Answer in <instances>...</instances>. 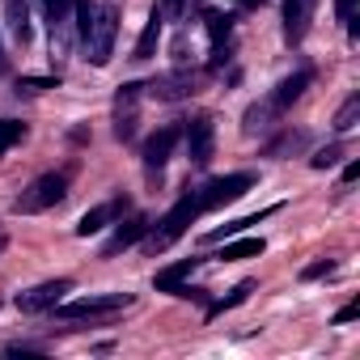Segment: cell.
Listing matches in <instances>:
<instances>
[{
	"instance_id": "cell-19",
	"label": "cell",
	"mask_w": 360,
	"mask_h": 360,
	"mask_svg": "<svg viewBox=\"0 0 360 360\" xmlns=\"http://www.w3.org/2000/svg\"><path fill=\"white\" fill-rule=\"evenodd\" d=\"M250 292H255V280H242L238 288H229V292H225L221 301H212V305H208V322H217V318H221L225 309H238V305H242V301H246Z\"/></svg>"
},
{
	"instance_id": "cell-26",
	"label": "cell",
	"mask_w": 360,
	"mask_h": 360,
	"mask_svg": "<svg viewBox=\"0 0 360 360\" xmlns=\"http://www.w3.org/2000/svg\"><path fill=\"white\" fill-rule=\"evenodd\" d=\"M330 271H335V263H330V259H318V263L301 267V280H322V276H330Z\"/></svg>"
},
{
	"instance_id": "cell-31",
	"label": "cell",
	"mask_w": 360,
	"mask_h": 360,
	"mask_svg": "<svg viewBox=\"0 0 360 360\" xmlns=\"http://www.w3.org/2000/svg\"><path fill=\"white\" fill-rule=\"evenodd\" d=\"M0 77H9V56H5V39H0Z\"/></svg>"
},
{
	"instance_id": "cell-21",
	"label": "cell",
	"mask_w": 360,
	"mask_h": 360,
	"mask_svg": "<svg viewBox=\"0 0 360 360\" xmlns=\"http://www.w3.org/2000/svg\"><path fill=\"white\" fill-rule=\"evenodd\" d=\"M309 148V131H284L280 140L267 144V157H288V153H301Z\"/></svg>"
},
{
	"instance_id": "cell-30",
	"label": "cell",
	"mask_w": 360,
	"mask_h": 360,
	"mask_svg": "<svg viewBox=\"0 0 360 360\" xmlns=\"http://www.w3.org/2000/svg\"><path fill=\"white\" fill-rule=\"evenodd\" d=\"M356 178H360V161H352V165H347V169H343V183H347V187H352V183H356Z\"/></svg>"
},
{
	"instance_id": "cell-7",
	"label": "cell",
	"mask_w": 360,
	"mask_h": 360,
	"mask_svg": "<svg viewBox=\"0 0 360 360\" xmlns=\"http://www.w3.org/2000/svg\"><path fill=\"white\" fill-rule=\"evenodd\" d=\"M250 187H255V174H225V178H212L208 187H200V204H204V212L208 208H225V204L242 200Z\"/></svg>"
},
{
	"instance_id": "cell-24",
	"label": "cell",
	"mask_w": 360,
	"mask_h": 360,
	"mask_svg": "<svg viewBox=\"0 0 360 360\" xmlns=\"http://www.w3.org/2000/svg\"><path fill=\"white\" fill-rule=\"evenodd\" d=\"M339 157H343V144H326V148H318L309 157V165L314 169H330V165H339Z\"/></svg>"
},
{
	"instance_id": "cell-27",
	"label": "cell",
	"mask_w": 360,
	"mask_h": 360,
	"mask_svg": "<svg viewBox=\"0 0 360 360\" xmlns=\"http://www.w3.org/2000/svg\"><path fill=\"white\" fill-rule=\"evenodd\" d=\"M161 13L165 18H187L191 13V0H161Z\"/></svg>"
},
{
	"instance_id": "cell-20",
	"label": "cell",
	"mask_w": 360,
	"mask_h": 360,
	"mask_svg": "<svg viewBox=\"0 0 360 360\" xmlns=\"http://www.w3.org/2000/svg\"><path fill=\"white\" fill-rule=\"evenodd\" d=\"M259 255H263V238H238L221 250L225 263H242V259H259Z\"/></svg>"
},
{
	"instance_id": "cell-28",
	"label": "cell",
	"mask_w": 360,
	"mask_h": 360,
	"mask_svg": "<svg viewBox=\"0 0 360 360\" xmlns=\"http://www.w3.org/2000/svg\"><path fill=\"white\" fill-rule=\"evenodd\" d=\"M352 318H360V305H356V301H352V305H343L330 322H335V326H343V322H352Z\"/></svg>"
},
{
	"instance_id": "cell-15",
	"label": "cell",
	"mask_w": 360,
	"mask_h": 360,
	"mask_svg": "<svg viewBox=\"0 0 360 360\" xmlns=\"http://www.w3.org/2000/svg\"><path fill=\"white\" fill-rule=\"evenodd\" d=\"M5 26L18 47H30V0H5Z\"/></svg>"
},
{
	"instance_id": "cell-14",
	"label": "cell",
	"mask_w": 360,
	"mask_h": 360,
	"mask_svg": "<svg viewBox=\"0 0 360 360\" xmlns=\"http://www.w3.org/2000/svg\"><path fill=\"white\" fill-rule=\"evenodd\" d=\"M280 119H284V115L276 110V102H271V98H263V102L246 106V115H242V131H246V136H263V131H271Z\"/></svg>"
},
{
	"instance_id": "cell-11",
	"label": "cell",
	"mask_w": 360,
	"mask_h": 360,
	"mask_svg": "<svg viewBox=\"0 0 360 360\" xmlns=\"http://www.w3.org/2000/svg\"><path fill=\"white\" fill-rule=\"evenodd\" d=\"M148 233V217H119V225H115V233L102 242V259H115V255H123L127 246H136L140 238Z\"/></svg>"
},
{
	"instance_id": "cell-13",
	"label": "cell",
	"mask_w": 360,
	"mask_h": 360,
	"mask_svg": "<svg viewBox=\"0 0 360 360\" xmlns=\"http://www.w3.org/2000/svg\"><path fill=\"white\" fill-rule=\"evenodd\" d=\"M314 5L318 0H284V43L297 47L309 30V18H314Z\"/></svg>"
},
{
	"instance_id": "cell-29",
	"label": "cell",
	"mask_w": 360,
	"mask_h": 360,
	"mask_svg": "<svg viewBox=\"0 0 360 360\" xmlns=\"http://www.w3.org/2000/svg\"><path fill=\"white\" fill-rule=\"evenodd\" d=\"M352 5H356V0H335V18L339 22H352Z\"/></svg>"
},
{
	"instance_id": "cell-2",
	"label": "cell",
	"mask_w": 360,
	"mask_h": 360,
	"mask_svg": "<svg viewBox=\"0 0 360 360\" xmlns=\"http://www.w3.org/2000/svg\"><path fill=\"white\" fill-rule=\"evenodd\" d=\"M200 217H204L200 191H187L183 200H178V204H174V208H169V212H165V217H161V221H157V225L144 233V238H140V242H144V250H148V255H157V250H169L178 238H183V233H187V229L200 221Z\"/></svg>"
},
{
	"instance_id": "cell-32",
	"label": "cell",
	"mask_w": 360,
	"mask_h": 360,
	"mask_svg": "<svg viewBox=\"0 0 360 360\" xmlns=\"http://www.w3.org/2000/svg\"><path fill=\"white\" fill-rule=\"evenodd\" d=\"M238 5H246V9H255V5H263V0H238Z\"/></svg>"
},
{
	"instance_id": "cell-10",
	"label": "cell",
	"mask_w": 360,
	"mask_h": 360,
	"mask_svg": "<svg viewBox=\"0 0 360 360\" xmlns=\"http://www.w3.org/2000/svg\"><path fill=\"white\" fill-rule=\"evenodd\" d=\"M183 136H187V157H191V165H208V161H212V148H217V123H212L208 115H200V119H191V123L183 127Z\"/></svg>"
},
{
	"instance_id": "cell-8",
	"label": "cell",
	"mask_w": 360,
	"mask_h": 360,
	"mask_svg": "<svg viewBox=\"0 0 360 360\" xmlns=\"http://www.w3.org/2000/svg\"><path fill=\"white\" fill-rule=\"evenodd\" d=\"M140 94H144L140 81H127V85H119V94H115V136H119L123 144L136 136V123H140Z\"/></svg>"
},
{
	"instance_id": "cell-12",
	"label": "cell",
	"mask_w": 360,
	"mask_h": 360,
	"mask_svg": "<svg viewBox=\"0 0 360 360\" xmlns=\"http://www.w3.org/2000/svg\"><path fill=\"white\" fill-rule=\"evenodd\" d=\"M123 208H127V200H123V195H115V200H106V204H94V208L81 217L77 238H94V233H102L106 225H115V221L123 217Z\"/></svg>"
},
{
	"instance_id": "cell-6",
	"label": "cell",
	"mask_w": 360,
	"mask_h": 360,
	"mask_svg": "<svg viewBox=\"0 0 360 360\" xmlns=\"http://www.w3.org/2000/svg\"><path fill=\"white\" fill-rule=\"evenodd\" d=\"M183 140V127H157L148 140H144V174H148V183H161V169H165V161H169V153H174V144Z\"/></svg>"
},
{
	"instance_id": "cell-16",
	"label": "cell",
	"mask_w": 360,
	"mask_h": 360,
	"mask_svg": "<svg viewBox=\"0 0 360 360\" xmlns=\"http://www.w3.org/2000/svg\"><path fill=\"white\" fill-rule=\"evenodd\" d=\"M309 81H314V72H309V68H297L292 77H284V81L276 85V94H271V102H276V110L284 115V110H288V106H292V102H297V98H301L305 89H309Z\"/></svg>"
},
{
	"instance_id": "cell-3",
	"label": "cell",
	"mask_w": 360,
	"mask_h": 360,
	"mask_svg": "<svg viewBox=\"0 0 360 360\" xmlns=\"http://www.w3.org/2000/svg\"><path fill=\"white\" fill-rule=\"evenodd\" d=\"M131 305V292H102V297H81V301H60L51 309V318L60 322V330H77L81 322H98V318H110L119 309Z\"/></svg>"
},
{
	"instance_id": "cell-23",
	"label": "cell",
	"mask_w": 360,
	"mask_h": 360,
	"mask_svg": "<svg viewBox=\"0 0 360 360\" xmlns=\"http://www.w3.org/2000/svg\"><path fill=\"white\" fill-rule=\"evenodd\" d=\"M22 136H26V123H18V119H0V157H5Z\"/></svg>"
},
{
	"instance_id": "cell-22",
	"label": "cell",
	"mask_w": 360,
	"mask_h": 360,
	"mask_svg": "<svg viewBox=\"0 0 360 360\" xmlns=\"http://www.w3.org/2000/svg\"><path fill=\"white\" fill-rule=\"evenodd\" d=\"M356 123H360V94H352V98H347V102H343V106L335 110L330 127H335V131H352Z\"/></svg>"
},
{
	"instance_id": "cell-18",
	"label": "cell",
	"mask_w": 360,
	"mask_h": 360,
	"mask_svg": "<svg viewBox=\"0 0 360 360\" xmlns=\"http://www.w3.org/2000/svg\"><path fill=\"white\" fill-rule=\"evenodd\" d=\"M195 263H200V259H183V263H174V267H161V271L153 276V288H157V292H178V288H183V280L195 271Z\"/></svg>"
},
{
	"instance_id": "cell-25",
	"label": "cell",
	"mask_w": 360,
	"mask_h": 360,
	"mask_svg": "<svg viewBox=\"0 0 360 360\" xmlns=\"http://www.w3.org/2000/svg\"><path fill=\"white\" fill-rule=\"evenodd\" d=\"M43 89H56L51 77H22L18 81V94H43Z\"/></svg>"
},
{
	"instance_id": "cell-4",
	"label": "cell",
	"mask_w": 360,
	"mask_h": 360,
	"mask_svg": "<svg viewBox=\"0 0 360 360\" xmlns=\"http://www.w3.org/2000/svg\"><path fill=\"white\" fill-rule=\"evenodd\" d=\"M64 195H68V174L60 169V174H39L34 183L13 200V212L18 217H34V212H47V208H56V204H64Z\"/></svg>"
},
{
	"instance_id": "cell-5",
	"label": "cell",
	"mask_w": 360,
	"mask_h": 360,
	"mask_svg": "<svg viewBox=\"0 0 360 360\" xmlns=\"http://www.w3.org/2000/svg\"><path fill=\"white\" fill-rule=\"evenodd\" d=\"M204 85H208V72H195V68L183 64V68H174V72L153 77V81L144 85V94L157 98V102H183V98H195Z\"/></svg>"
},
{
	"instance_id": "cell-33",
	"label": "cell",
	"mask_w": 360,
	"mask_h": 360,
	"mask_svg": "<svg viewBox=\"0 0 360 360\" xmlns=\"http://www.w3.org/2000/svg\"><path fill=\"white\" fill-rule=\"evenodd\" d=\"M5 246H9V238H0V255H5Z\"/></svg>"
},
{
	"instance_id": "cell-17",
	"label": "cell",
	"mask_w": 360,
	"mask_h": 360,
	"mask_svg": "<svg viewBox=\"0 0 360 360\" xmlns=\"http://www.w3.org/2000/svg\"><path fill=\"white\" fill-rule=\"evenodd\" d=\"M161 22H165V13H161V5L148 13V22H144V30H140V39H136V56L131 60H153L157 56V43H161Z\"/></svg>"
},
{
	"instance_id": "cell-1",
	"label": "cell",
	"mask_w": 360,
	"mask_h": 360,
	"mask_svg": "<svg viewBox=\"0 0 360 360\" xmlns=\"http://www.w3.org/2000/svg\"><path fill=\"white\" fill-rule=\"evenodd\" d=\"M115 39H119V0H102V5H94V18L81 30L85 60L94 68H106L115 56Z\"/></svg>"
},
{
	"instance_id": "cell-9",
	"label": "cell",
	"mask_w": 360,
	"mask_h": 360,
	"mask_svg": "<svg viewBox=\"0 0 360 360\" xmlns=\"http://www.w3.org/2000/svg\"><path fill=\"white\" fill-rule=\"evenodd\" d=\"M68 292H72V280H43V284L18 292V309H22V314H47V309H56Z\"/></svg>"
}]
</instances>
